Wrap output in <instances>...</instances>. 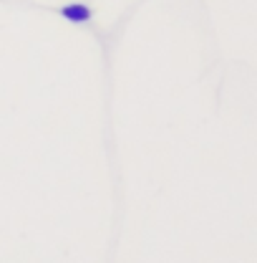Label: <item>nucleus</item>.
<instances>
[{
    "label": "nucleus",
    "instance_id": "1",
    "mask_svg": "<svg viewBox=\"0 0 257 263\" xmlns=\"http://www.w3.org/2000/svg\"><path fill=\"white\" fill-rule=\"evenodd\" d=\"M61 15L68 23H89L91 21V8L83 5V3H71V5L61 8Z\"/></svg>",
    "mask_w": 257,
    "mask_h": 263
}]
</instances>
